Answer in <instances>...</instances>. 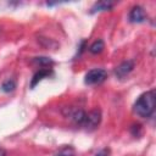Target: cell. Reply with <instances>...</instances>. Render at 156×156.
Returning <instances> with one entry per match:
<instances>
[{"instance_id":"obj_1","label":"cell","mask_w":156,"mask_h":156,"mask_svg":"<svg viewBox=\"0 0 156 156\" xmlns=\"http://www.w3.org/2000/svg\"><path fill=\"white\" fill-rule=\"evenodd\" d=\"M155 105H156V94H155V90L151 89L149 91L143 93L136 99V101L133 105V111L139 117L149 118L152 116L155 111Z\"/></svg>"},{"instance_id":"obj_2","label":"cell","mask_w":156,"mask_h":156,"mask_svg":"<svg viewBox=\"0 0 156 156\" xmlns=\"http://www.w3.org/2000/svg\"><path fill=\"white\" fill-rule=\"evenodd\" d=\"M106 78H107V72L104 68H93L85 74L84 83L87 85H96L102 83Z\"/></svg>"},{"instance_id":"obj_3","label":"cell","mask_w":156,"mask_h":156,"mask_svg":"<svg viewBox=\"0 0 156 156\" xmlns=\"http://www.w3.org/2000/svg\"><path fill=\"white\" fill-rule=\"evenodd\" d=\"M100 122H101V111L99 108H95V110L90 111L89 113H87L83 126L87 129L91 130V129H95L100 124Z\"/></svg>"},{"instance_id":"obj_4","label":"cell","mask_w":156,"mask_h":156,"mask_svg":"<svg viewBox=\"0 0 156 156\" xmlns=\"http://www.w3.org/2000/svg\"><path fill=\"white\" fill-rule=\"evenodd\" d=\"M128 18H129V22H132V23H143L147 20V15L141 6L135 5L130 9Z\"/></svg>"},{"instance_id":"obj_5","label":"cell","mask_w":156,"mask_h":156,"mask_svg":"<svg viewBox=\"0 0 156 156\" xmlns=\"http://www.w3.org/2000/svg\"><path fill=\"white\" fill-rule=\"evenodd\" d=\"M66 117H68L72 122H74L76 124L83 126L84 121H85V116L87 113L82 110V108H76V107H68L67 108V113H65Z\"/></svg>"},{"instance_id":"obj_6","label":"cell","mask_w":156,"mask_h":156,"mask_svg":"<svg viewBox=\"0 0 156 156\" xmlns=\"http://www.w3.org/2000/svg\"><path fill=\"white\" fill-rule=\"evenodd\" d=\"M134 68V61L133 60H127V61H123L122 63H119L116 68H115V74L117 78L122 79L124 77H127Z\"/></svg>"},{"instance_id":"obj_7","label":"cell","mask_w":156,"mask_h":156,"mask_svg":"<svg viewBox=\"0 0 156 156\" xmlns=\"http://www.w3.org/2000/svg\"><path fill=\"white\" fill-rule=\"evenodd\" d=\"M51 74H52L51 68H41V69H39V71L33 76V78H32L30 88H34L39 82H41L44 78H49Z\"/></svg>"},{"instance_id":"obj_8","label":"cell","mask_w":156,"mask_h":156,"mask_svg":"<svg viewBox=\"0 0 156 156\" xmlns=\"http://www.w3.org/2000/svg\"><path fill=\"white\" fill-rule=\"evenodd\" d=\"M113 7V2L112 1H98L95 2L91 9H90V13H96V12H102V11H108Z\"/></svg>"},{"instance_id":"obj_9","label":"cell","mask_w":156,"mask_h":156,"mask_svg":"<svg viewBox=\"0 0 156 156\" xmlns=\"http://www.w3.org/2000/svg\"><path fill=\"white\" fill-rule=\"evenodd\" d=\"M32 62L34 65H38V66H41V67H45V68H49L50 66H52L55 62L52 58L50 57H46V56H38V57H34L32 60Z\"/></svg>"},{"instance_id":"obj_10","label":"cell","mask_w":156,"mask_h":156,"mask_svg":"<svg viewBox=\"0 0 156 156\" xmlns=\"http://www.w3.org/2000/svg\"><path fill=\"white\" fill-rule=\"evenodd\" d=\"M76 154V150L73 149V146L71 145H65L62 147H60L55 154L54 156H74Z\"/></svg>"},{"instance_id":"obj_11","label":"cell","mask_w":156,"mask_h":156,"mask_svg":"<svg viewBox=\"0 0 156 156\" xmlns=\"http://www.w3.org/2000/svg\"><path fill=\"white\" fill-rule=\"evenodd\" d=\"M104 48H105L104 41H102L101 39H98V40H95V41L89 46V51H90L91 54L96 55V54H100V52L104 50Z\"/></svg>"},{"instance_id":"obj_12","label":"cell","mask_w":156,"mask_h":156,"mask_svg":"<svg viewBox=\"0 0 156 156\" xmlns=\"http://www.w3.org/2000/svg\"><path fill=\"white\" fill-rule=\"evenodd\" d=\"M15 88H16V82L13 79H11V78L4 80L2 84H1V87H0V89L4 93H11V91L15 90Z\"/></svg>"},{"instance_id":"obj_13","label":"cell","mask_w":156,"mask_h":156,"mask_svg":"<svg viewBox=\"0 0 156 156\" xmlns=\"http://www.w3.org/2000/svg\"><path fill=\"white\" fill-rule=\"evenodd\" d=\"M130 132H132V134H133L134 136H138V135L140 134V132H141L140 124H133L132 128H130Z\"/></svg>"},{"instance_id":"obj_14","label":"cell","mask_w":156,"mask_h":156,"mask_svg":"<svg viewBox=\"0 0 156 156\" xmlns=\"http://www.w3.org/2000/svg\"><path fill=\"white\" fill-rule=\"evenodd\" d=\"M110 155V149L108 147H105L102 150H100L98 154H95L94 156H108Z\"/></svg>"},{"instance_id":"obj_15","label":"cell","mask_w":156,"mask_h":156,"mask_svg":"<svg viewBox=\"0 0 156 156\" xmlns=\"http://www.w3.org/2000/svg\"><path fill=\"white\" fill-rule=\"evenodd\" d=\"M0 156H6V151L2 147H0Z\"/></svg>"}]
</instances>
